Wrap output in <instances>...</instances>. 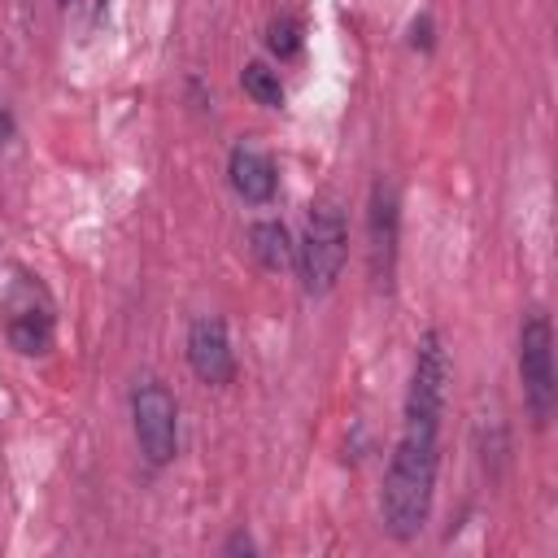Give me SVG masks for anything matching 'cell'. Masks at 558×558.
Here are the masks:
<instances>
[{
    "label": "cell",
    "mask_w": 558,
    "mask_h": 558,
    "mask_svg": "<svg viewBox=\"0 0 558 558\" xmlns=\"http://www.w3.org/2000/svg\"><path fill=\"white\" fill-rule=\"evenodd\" d=\"M436 466H440V423L432 418H405L401 436L392 445L388 471H384V493H379V514L388 536L414 541L432 514V493H436Z\"/></svg>",
    "instance_id": "1"
},
{
    "label": "cell",
    "mask_w": 558,
    "mask_h": 558,
    "mask_svg": "<svg viewBox=\"0 0 558 558\" xmlns=\"http://www.w3.org/2000/svg\"><path fill=\"white\" fill-rule=\"evenodd\" d=\"M344 253H349V227H344V214L323 201L310 222H305V235L296 244V275H301V288L310 296H323L336 288L340 270H344Z\"/></svg>",
    "instance_id": "2"
},
{
    "label": "cell",
    "mask_w": 558,
    "mask_h": 558,
    "mask_svg": "<svg viewBox=\"0 0 558 558\" xmlns=\"http://www.w3.org/2000/svg\"><path fill=\"white\" fill-rule=\"evenodd\" d=\"M519 379H523V401L536 427L549 423L554 401H558V375H554V327L545 310H527L519 323Z\"/></svg>",
    "instance_id": "3"
},
{
    "label": "cell",
    "mask_w": 558,
    "mask_h": 558,
    "mask_svg": "<svg viewBox=\"0 0 558 558\" xmlns=\"http://www.w3.org/2000/svg\"><path fill=\"white\" fill-rule=\"evenodd\" d=\"M131 418H135V440L148 466H166L179 449V405L166 384L144 379L131 392Z\"/></svg>",
    "instance_id": "4"
},
{
    "label": "cell",
    "mask_w": 558,
    "mask_h": 558,
    "mask_svg": "<svg viewBox=\"0 0 558 558\" xmlns=\"http://www.w3.org/2000/svg\"><path fill=\"white\" fill-rule=\"evenodd\" d=\"M449 375H453V362H449V349H445V336L436 327H427L414 344V371H410V392H405V418H432L440 423L445 418V392H449Z\"/></svg>",
    "instance_id": "5"
},
{
    "label": "cell",
    "mask_w": 558,
    "mask_h": 558,
    "mask_svg": "<svg viewBox=\"0 0 558 558\" xmlns=\"http://www.w3.org/2000/svg\"><path fill=\"white\" fill-rule=\"evenodd\" d=\"M397 227H401L397 183L379 174V179L371 183V201H366V235H371V275H375V283H384V288H388L392 257H397Z\"/></svg>",
    "instance_id": "6"
},
{
    "label": "cell",
    "mask_w": 558,
    "mask_h": 558,
    "mask_svg": "<svg viewBox=\"0 0 558 558\" xmlns=\"http://www.w3.org/2000/svg\"><path fill=\"white\" fill-rule=\"evenodd\" d=\"M187 362L196 371L201 384H231L235 375V353H231V340H227V327L222 318L214 314H201L192 327H187Z\"/></svg>",
    "instance_id": "7"
},
{
    "label": "cell",
    "mask_w": 558,
    "mask_h": 558,
    "mask_svg": "<svg viewBox=\"0 0 558 558\" xmlns=\"http://www.w3.org/2000/svg\"><path fill=\"white\" fill-rule=\"evenodd\" d=\"M227 174H231V187L248 201V205H266L279 187V174H275V161L253 148V144H235L231 148V161H227Z\"/></svg>",
    "instance_id": "8"
},
{
    "label": "cell",
    "mask_w": 558,
    "mask_h": 558,
    "mask_svg": "<svg viewBox=\"0 0 558 558\" xmlns=\"http://www.w3.org/2000/svg\"><path fill=\"white\" fill-rule=\"evenodd\" d=\"M248 248H253V257H257L266 270H283V266H292V257H296V244H292L288 227L275 222V218H262V222L248 227Z\"/></svg>",
    "instance_id": "9"
},
{
    "label": "cell",
    "mask_w": 558,
    "mask_h": 558,
    "mask_svg": "<svg viewBox=\"0 0 558 558\" xmlns=\"http://www.w3.org/2000/svg\"><path fill=\"white\" fill-rule=\"evenodd\" d=\"M9 344L17 353H26V357L48 353V344H52V318H48V310H35V305L13 310L9 314Z\"/></svg>",
    "instance_id": "10"
},
{
    "label": "cell",
    "mask_w": 558,
    "mask_h": 558,
    "mask_svg": "<svg viewBox=\"0 0 558 558\" xmlns=\"http://www.w3.org/2000/svg\"><path fill=\"white\" fill-rule=\"evenodd\" d=\"M240 87H244L262 109H279V105H283V83H279V74H275L266 61H248V65L240 70Z\"/></svg>",
    "instance_id": "11"
},
{
    "label": "cell",
    "mask_w": 558,
    "mask_h": 558,
    "mask_svg": "<svg viewBox=\"0 0 558 558\" xmlns=\"http://www.w3.org/2000/svg\"><path fill=\"white\" fill-rule=\"evenodd\" d=\"M266 48H270L279 61L296 57V52H301V22H296V17H275V22L266 26Z\"/></svg>",
    "instance_id": "12"
},
{
    "label": "cell",
    "mask_w": 558,
    "mask_h": 558,
    "mask_svg": "<svg viewBox=\"0 0 558 558\" xmlns=\"http://www.w3.org/2000/svg\"><path fill=\"white\" fill-rule=\"evenodd\" d=\"M410 44H414V48H423V52H432V44H436V39H432V17H427V13L410 22Z\"/></svg>",
    "instance_id": "13"
},
{
    "label": "cell",
    "mask_w": 558,
    "mask_h": 558,
    "mask_svg": "<svg viewBox=\"0 0 558 558\" xmlns=\"http://www.w3.org/2000/svg\"><path fill=\"white\" fill-rule=\"evenodd\" d=\"M222 554H244V558H253V554H257V545H253V541H248L244 532H235V536H227Z\"/></svg>",
    "instance_id": "14"
},
{
    "label": "cell",
    "mask_w": 558,
    "mask_h": 558,
    "mask_svg": "<svg viewBox=\"0 0 558 558\" xmlns=\"http://www.w3.org/2000/svg\"><path fill=\"white\" fill-rule=\"evenodd\" d=\"M13 140V118H9V109L0 105V144H9Z\"/></svg>",
    "instance_id": "15"
},
{
    "label": "cell",
    "mask_w": 558,
    "mask_h": 558,
    "mask_svg": "<svg viewBox=\"0 0 558 558\" xmlns=\"http://www.w3.org/2000/svg\"><path fill=\"white\" fill-rule=\"evenodd\" d=\"M57 4H70V0H57Z\"/></svg>",
    "instance_id": "16"
}]
</instances>
